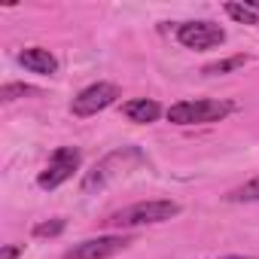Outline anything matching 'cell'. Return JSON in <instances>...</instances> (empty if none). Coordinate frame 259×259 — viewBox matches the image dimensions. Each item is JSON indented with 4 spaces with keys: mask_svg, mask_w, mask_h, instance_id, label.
<instances>
[{
    "mask_svg": "<svg viewBox=\"0 0 259 259\" xmlns=\"http://www.w3.org/2000/svg\"><path fill=\"white\" fill-rule=\"evenodd\" d=\"M220 259H256V256H244V253H235V256H220Z\"/></svg>",
    "mask_w": 259,
    "mask_h": 259,
    "instance_id": "obj_16",
    "label": "cell"
},
{
    "mask_svg": "<svg viewBox=\"0 0 259 259\" xmlns=\"http://www.w3.org/2000/svg\"><path fill=\"white\" fill-rule=\"evenodd\" d=\"M247 7H250L253 13H259V0H250V4H247Z\"/></svg>",
    "mask_w": 259,
    "mask_h": 259,
    "instance_id": "obj_17",
    "label": "cell"
},
{
    "mask_svg": "<svg viewBox=\"0 0 259 259\" xmlns=\"http://www.w3.org/2000/svg\"><path fill=\"white\" fill-rule=\"evenodd\" d=\"M122 113H125L128 122L147 125V122H156L162 116V104L153 101V98H135V101H125L122 104Z\"/></svg>",
    "mask_w": 259,
    "mask_h": 259,
    "instance_id": "obj_9",
    "label": "cell"
},
{
    "mask_svg": "<svg viewBox=\"0 0 259 259\" xmlns=\"http://www.w3.org/2000/svg\"><path fill=\"white\" fill-rule=\"evenodd\" d=\"M116 101H119V85H113V82H92L70 101V113L85 119V116H95V113L113 107Z\"/></svg>",
    "mask_w": 259,
    "mask_h": 259,
    "instance_id": "obj_4",
    "label": "cell"
},
{
    "mask_svg": "<svg viewBox=\"0 0 259 259\" xmlns=\"http://www.w3.org/2000/svg\"><path fill=\"white\" fill-rule=\"evenodd\" d=\"M247 64V58L244 55H235V58H226V61H217V64H207L201 73H207V76H220V73H229V70H238V67H244Z\"/></svg>",
    "mask_w": 259,
    "mask_h": 259,
    "instance_id": "obj_12",
    "label": "cell"
},
{
    "mask_svg": "<svg viewBox=\"0 0 259 259\" xmlns=\"http://www.w3.org/2000/svg\"><path fill=\"white\" fill-rule=\"evenodd\" d=\"M229 201H259V177H253V180H247L244 186L232 189V192H229Z\"/></svg>",
    "mask_w": 259,
    "mask_h": 259,
    "instance_id": "obj_11",
    "label": "cell"
},
{
    "mask_svg": "<svg viewBox=\"0 0 259 259\" xmlns=\"http://www.w3.org/2000/svg\"><path fill=\"white\" fill-rule=\"evenodd\" d=\"M226 16L241 22V25H259V16L247 7V4H226Z\"/></svg>",
    "mask_w": 259,
    "mask_h": 259,
    "instance_id": "obj_10",
    "label": "cell"
},
{
    "mask_svg": "<svg viewBox=\"0 0 259 259\" xmlns=\"http://www.w3.org/2000/svg\"><path fill=\"white\" fill-rule=\"evenodd\" d=\"M25 253V247L22 244H7L4 250H0V259H19Z\"/></svg>",
    "mask_w": 259,
    "mask_h": 259,
    "instance_id": "obj_15",
    "label": "cell"
},
{
    "mask_svg": "<svg viewBox=\"0 0 259 259\" xmlns=\"http://www.w3.org/2000/svg\"><path fill=\"white\" fill-rule=\"evenodd\" d=\"M235 107L226 101H207V98H195V101H177L168 107V122L174 125H207V122H220L232 113Z\"/></svg>",
    "mask_w": 259,
    "mask_h": 259,
    "instance_id": "obj_2",
    "label": "cell"
},
{
    "mask_svg": "<svg viewBox=\"0 0 259 259\" xmlns=\"http://www.w3.org/2000/svg\"><path fill=\"white\" fill-rule=\"evenodd\" d=\"M19 64L28 67L31 73H40V76L58 73V58H55L49 49H43V46H31V49L19 52Z\"/></svg>",
    "mask_w": 259,
    "mask_h": 259,
    "instance_id": "obj_7",
    "label": "cell"
},
{
    "mask_svg": "<svg viewBox=\"0 0 259 259\" xmlns=\"http://www.w3.org/2000/svg\"><path fill=\"white\" fill-rule=\"evenodd\" d=\"M177 43L195 52H207L226 43V31L213 22H186L177 28Z\"/></svg>",
    "mask_w": 259,
    "mask_h": 259,
    "instance_id": "obj_5",
    "label": "cell"
},
{
    "mask_svg": "<svg viewBox=\"0 0 259 259\" xmlns=\"http://www.w3.org/2000/svg\"><path fill=\"white\" fill-rule=\"evenodd\" d=\"M64 220L61 217H55V220H46V223H37L34 226V238H55V235H61L64 232Z\"/></svg>",
    "mask_w": 259,
    "mask_h": 259,
    "instance_id": "obj_13",
    "label": "cell"
},
{
    "mask_svg": "<svg viewBox=\"0 0 259 259\" xmlns=\"http://www.w3.org/2000/svg\"><path fill=\"white\" fill-rule=\"evenodd\" d=\"M180 213V204L171 198H153V201H138L132 207H122L119 213L110 217L113 226L119 229H138V226H156V223H168Z\"/></svg>",
    "mask_w": 259,
    "mask_h": 259,
    "instance_id": "obj_1",
    "label": "cell"
},
{
    "mask_svg": "<svg viewBox=\"0 0 259 259\" xmlns=\"http://www.w3.org/2000/svg\"><path fill=\"white\" fill-rule=\"evenodd\" d=\"M128 244H132V241H128L125 235H98V238L73 244L61 259H110V256L122 253Z\"/></svg>",
    "mask_w": 259,
    "mask_h": 259,
    "instance_id": "obj_6",
    "label": "cell"
},
{
    "mask_svg": "<svg viewBox=\"0 0 259 259\" xmlns=\"http://www.w3.org/2000/svg\"><path fill=\"white\" fill-rule=\"evenodd\" d=\"M135 156H138L135 150H122V156H119V153H113V156H107V159H104L101 165H95V168H92V171L85 174V180H82V192H92V189H101V186H104V183L110 180V174H113L110 168H113L116 162H125V159H135Z\"/></svg>",
    "mask_w": 259,
    "mask_h": 259,
    "instance_id": "obj_8",
    "label": "cell"
},
{
    "mask_svg": "<svg viewBox=\"0 0 259 259\" xmlns=\"http://www.w3.org/2000/svg\"><path fill=\"white\" fill-rule=\"evenodd\" d=\"M79 165H82V153H79L76 147H58V150L52 153L49 165L43 168V174L37 177V186L52 192V189H58L61 183H67V180L79 171Z\"/></svg>",
    "mask_w": 259,
    "mask_h": 259,
    "instance_id": "obj_3",
    "label": "cell"
},
{
    "mask_svg": "<svg viewBox=\"0 0 259 259\" xmlns=\"http://www.w3.org/2000/svg\"><path fill=\"white\" fill-rule=\"evenodd\" d=\"M25 95H37V89L22 85V82H10V85L0 89V101H4V104H10V101H16V98H25Z\"/></svg>",
    "mask_w": 259,
    "mask_h": 259,
    "instance_id": "obj_14",
    "label": "cell"
}]
</instances>
